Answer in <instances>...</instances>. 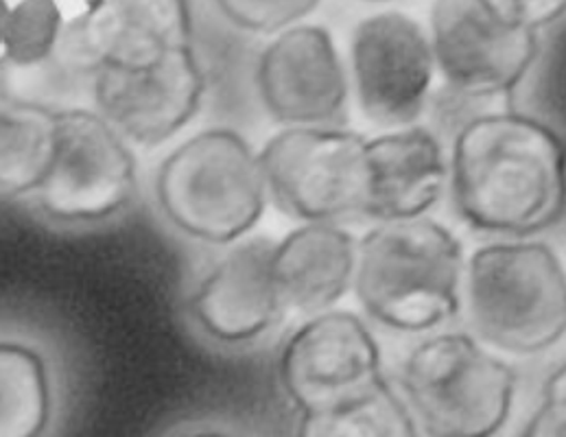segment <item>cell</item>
Listing matches in <instances>:
<instances>
[{
    "label": "cell",
    "mask_w": 566,
    "mask_h": 437,
    "mask_svg": "<svg viewBox=\"0 0 566 437\" xmlns=\"http://www.w3.org/2000/svg\"><path fill=\"white\" fill-rule=\"evenodd\" d=\"M449 190L472 230L507 239L534 237L565 215V143L530 114H479L453 141Z\"/></svg>",
    "instance_id": "obj_1"
},
{
    "label": "cell",
    "mask_w": 566,
    "mask_h": 437,
    "mask_svg": "<svg viewBox=\"0 0 566 437\" xmlns=\"http://www.w3.org/2000/svg\"><path fill=\"white\" fill-rule=\"evenodd\" d=\"M464 246L433 217L378 221L359 239L355 295L387 329L429 333L462 311Z\"/></svg>",
    "instance_id": "obj_2"
},
{
    "label": "cell",
    "mask_w": 566,
    "mask_h": 437,
    "mask_svg": "<svg viewBox=\"0 0 566 437\" xmlns=\"http://www.w3.org/2000/svg\"><path fill=\"white\" fill-rule=\"evenodd\" d=\"M462 311L483 346L543 354L566 337L565 262L543 241L483 246L467 261Z\"/></svg>",
    "instance_id": "obj_3"
},
{
    "label": "cell",
    "mask_w": 566,
    "mask_h": 437,
    "mask_svg": "<svg viewBox=\"0 0 566 437\" xmlns=\"http://www.w3.org/2000/svg\"><path fill=\"white\" fill-rule=\"evenodd\" d=\"M154 188L174 228L212 246L248 239L270 204L259 152L230 127L201 129L174 147Z\"/></svg>",
    "instance_id": "obj_4"
},
{
    "label": "cell",
    "mask_w": 566,
    "mask_h": 437,
    "mask_svg": "<svg viewBox=\"0 0 566 437\" xmlns=\"http://www.w3.org/2000/svg\"><path fill=\"white\" fill-rule=\"evenodd\" d=\"M565 13L566 0H438L427 24L438 75L469 98L512 96L538 58V31Z\"/></svg>",
    "instance_id": "obj_5"
},
{
    "label": "cell",
    "mask_w": 566,
    "mask_h": 437,
    "mask_svg": "<svg viewBox=\"0 0 566 437\" xmlns=\"http://www.w3.org/2000/svg\"><path fill=\"white\" fill-rule=\"evenodd\" d=\"M400 392L429 437H496L516 398V372L471 333H436L407 352Z\"/></svg>",
    "instance_id": "obj_6"
},
{
    "label": "cell",
    "mask_w": 566,
    "mask_h": 437,
    "mask_svg": "<svg viewBox=\"0 0 566 437\" xmlns=\"http://www.w3.org/2000/svg\"><path fill=\"white\" fill-rule=\"evenodd\" d=\"M270 199L302 223L366 215L368 138L339 127H284L259 152Z\"/></svg>",
    "instance_id": "obj_7"
},
{
    "label": "cell",
    "mask_w": 566,
    "mask_h": 437,
    "mask_svg": "<svg viewBox=\"0 0 566 437\" xmlns=\"http://www.w3.org/2000/svg\"><path fill=\"white\" fill-rule=\"evenodd\" d=\"M348 75L366 121L382 132L418 125L438 75L429 29L400 9L364 15L350 35Z\"/></svg>",
    "instance_id": "obj_8"
},
{
    "label": "cell",
    "mask_w": 566,
    "mask_h": 437,
    "mask_svg": "<svg viewBox=\"0 0 566 437\" xmlns=\"http://www.w3.org/2000/svg\"><path fill=\"white\" fill-rule=\"evenodd\" d=\"M279 372L300 416L344 407L385 381L373 331L357 313L339 309L306 318L291 333Z\"/></svg>",
    "instance_id": "obj_9"
},
{
    "label": "cell",
    "mask_w": 566,
    "mask_h": 437,
    "mask_svg": "<svg viewBox=\"0 0 566 437\" xmlns=\"http://www.w3.org/2000/svg\"><path fill=\"white\" fill-rule=\"evenodd\" d=\"M129 143L96 112L60 110V149L40 188V208L57 221H101L123 210L136 190Z\"/></svg>",
    "instance_id": "obj_10"
},
{
    "label": "cell",
    "mask_w": 566,
    "mask_h": 437,
    "mask_svg": "<svg viewBox=\"0 0 566 437\" xmlns=\"http://www.w3.org/2000/svg\"><path fill=\"white\" fill-rule=\"evenodd\" d=\"M256 86L265 110L284 127H322L344 112L350 75L333 33L302 22L268 42Z\"/></svg>",
    "instance_id": "obj_11"
},
{
    "label": "cell",
    "mask_w": 566,
    "mask_h": 437,
    "mask_svg": "<svg viewBox=\"0 0 566 437\" xmlns=\"http://www.w3.org/2000/svg\"><path fill=\"white\" fill-rule=\"evenodd\" d=\"M189 4L180 0H101L66 24L57 53L86 71H143L190 44Z\"/></svg>",
    "instance_id": "obj_12"
},
{
    "label": "cell",
    "mask_w": 566,
    "mask_h": 437,
    "mask_svg": "<svg viewBox=\"0 0 566 437\" xmlns=\"http://www.w3.org/2000/svg\"><path fill=\"white\" fill-rule=\"evenodd\" d=\"M206 80L190 44L143 71H98L96 112L127 141L147 149L178 136L201 107Z\"/></svg>",
    "instance_id": "obj_13"
},
{
    "label": "cell",
    "mask_w": 566,
    "mask_h": 437,
    "mask_svg": "<svg viewBox=\"0 0 566 437\" xmlns=\"http://www.w3.org/2000/svg\"><path fill=\"white\" fill-rule=\"evenodd\" d=\"M274 246L263 237L243 239L203 273L189 309L210 340L248 344L279 322L284 309L272 269Z\"/></svg>",
    "instance_id": "obj_14"
},
{
    "label": "cell",
    "mask_w": 566,
    "mask_h": 437,
    "mask_svg": "<svg viewBox=\"0 0 566 437\" xmlns=\"http://www.w3.org/2000/svg\"><path fill=\"white\" fill-rule=\"evenodd\" d=\"M370 197L366 217L400 221L427 217L449 188V156L424 125L368 138Z\"/></svg>",
    "instance_id": "obj_15"
},
{
    "label": "cell",
    "mask_w": 566,
    "mask_h": 437,
    "mask_svg": "<svg viewBox=\"0 0 566 437\" xmlns=\"http://www.w3.org/2000/svg\"><path fill=\"white\" fill-rule=\"evenodd\" d=\"M359 239L337 223H302L274 246V282L284 313L313 318L353 291Z\"/></svg>",
    "instance_id": "obj_16"
},
{
    "label": "cell",
    "mask_w": 566,
    "mask_h": 437,
    "mask_svg": "<svg viewBox=\"0 0 566 437\" xmlns=\"http://www.w3.org/2000/svg\"><path fill=\"white\" fill-rule=\"evenodd\" d=\"M60 149V112L7 101L0 114V190L7 199L38 195Z\"/></svg>",
    "instance_id": "obj_17"
},
{
    "label": "cell",
    "mask_w": 566,
    "mask_h": 437,
    "mask_svg": "<svg viewBox=\"0 0 566 437\" xmlns=\"http://www.w3.org/2000/svg\"><path fill=\"white\" fill-rule=\"evenodd\" d=\"M51 418L44 356L31 346H0V437H42Z\"/></svg>",
    "instance_id": "obj_18"
},
{
    "label": "cell",
    "mask_w": 566,
    "mask_h": 437,
    "mask_svg": "<svg viewBox=\"0 0 566 437\" xmlns=\"http://www.w3.org/2000/svg\"><path fill=\"white\" fill-rule=\"evenodd\" d=\"M295 437H418V423L405 398L382 381L344 407L300 416Z\"/></svg>",
    "instance_id": "obj_19"
},
{
    "label": "cell",
    "mask_w": 566,
    "mask_h": 437,
    "mask_svg": "<svg viewBox=\"0 0 566 437\" xmlns=\"http://www.w3.org/2000/svg\"><path fill=\"white\" fill-rule=\"evenodd\" d=\"M64 9L55 0H11L0 4V46L7 64L29 69L60 51L66 31Z\"/></svg>",
    "instance_id": "obj_20"
},
{
    "label": "cell",
    "mask_w": 566,
    "mask_h": 437,
    "mask_svg": "<svg viewBox=\"0 0 566 437\" xmlns=\"http://www.w3.org/2000/svg\"><path fill=\"white\" fill-rule=\"evenodd\" d=\"M228 22L243 31L281 35L286 29L306 22L317 9L315 0H219L214 4Z\"/></svg>",
    "instance_id": "obj_21"
},
{
    "label": "cell",
    "mask_w": 566,
    "mask_h": 437,
    "mask_svg": "<svg viewBox=\"0 0 566 437\" xmlns=\"http://www.w3.org/2000/svg\"><path fill=\"white\" fill-rule=\"evenodd\" d=\"M521 437H566L565 398H543Z\"/></svg>",
    "instance_id": "obj_22"
},
{
    "label": "cell",
    "mask_w": 566,
    "mask_h": 437,
    "mask_svg": "<svg viewBox=\"0 0 566 437\" xmlns=\"http://www.w3.org/2000/svg\"><path fill=\"white\" fill-rule=\"evenodd\" d=\"M543 398H565L566 400V363H563L543 385Z\"/></svg>",
    "instance_id": "obj_23"
},
{
    "label": "cell",
    "mask_w": 566,
    "mask_h": 437,
    "mask_svg": "<svg viewBox=\"0 0 566 437\" xmlns=\"http://www.w3.org/2000/svg\"><path fill=\"white\" fill-rule=\"evenodd\" d=\"M182 437H234L230 436V434H221V431H195V434H189V436Z\"/></svg>",
    "instance_id": "obj_24"
}]
</instances>
